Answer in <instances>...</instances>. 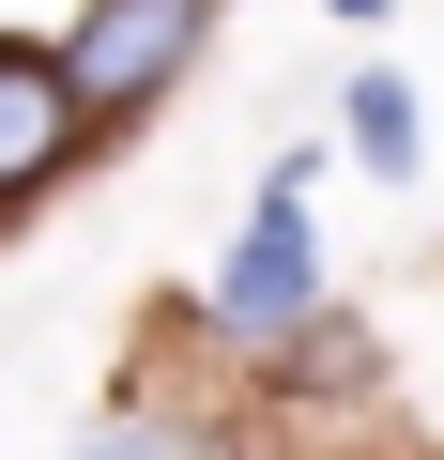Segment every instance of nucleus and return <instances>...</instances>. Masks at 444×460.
<instances>
[{
    "mask_svg": "<svg viewBox=\"0 0 444 460\" xmlns=\"http://www.w3.org/2000/svg\"><path fill=\"white\" fill-rule=\"evenodd\" d=\"M199 16H214V0H92V16L62 31V93H77V123L153 108V93L199 62Z\"/></svg>",
    "mask_w": 444,
    "mask_h": 460,
    "instance_id": "f257e3e1",
    "label": "nucleus"
},
{
    "mask_svg": "<svg viewBox=\"0 0 444 460\" xmlns=\"http://www.w3.org/2000/svg\"><path fill=\"white\" fill-rule=\"evenodd\" d=\"M322 307V246H307V169H276L261 184V215H246V246H231V277H214V323L231 338H292Z\"/></svg>",
    "mask_w": 444,
    "mask_h": 460,
    "instance_id": "f03ea898",
    "label": "nucleus"
},
{
    "mask_svg": "<svg viewBox=\"0 0 444 460\" xmlns=\"http://www.w3.org/2000/svg\"><path fill=\"white\" fill-rule=\"evenodd\" d=\"M77 138H92V123H77V93H62V47H0V199L62 184Z\"/></svg>",
    "mask_w": 444,
    "mask_h": 460,
    "instance_id": "7ed1b4c3",
    "label": "nucleus"
},
{
    "mask_svg": "<svg viewBox=\"0 0 444 460\" xmlns=\"http://www.w3.org/2000/svg\"><path fill=\"white\" fill-rule=\"evenodd\" d=\"M353 154L368 169H414V93L398 77H353Z\"/></svg>",
    "mask_w": 444,
    "mask_h": 460,
    "instance_id": "20e7f679",
    "label": "nucleus"
},
{
    "mask_svg": "<svg viewBox=\"0 0 444 460\" xmlns=\"http://www.w3.org/2000/svg\"><path fill=\"white\" fill-rule=\"evenodd\" d=\"M77 460H199V445H184V429H138V414H123V429H92Z\"/></svg>",
    "mask_w": 444,
    "mask_h": 460,
    "instance_id": "39448f33",
    "label": "nucleus"
},
{
    "mask_svg": "<svg viewBox=\"0 0 444 460\" xmlns=\"http://www.w3.org/2000/svg\"><path fill=\"white\" fill-rule=\"evenodd\" d=\"M337 16H383V0H337Z\"/></svg>",
    "mask_w": 444,
    "mask_h": 460,
    "instance_id": "423d86ee",
    "label": "nucleus"
}]
</instances>
